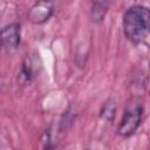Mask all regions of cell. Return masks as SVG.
I'll use <instances>...</instances> for the list:
<instances>
[{
  "instance_id": "1",
  "label": "cell",
  "mask_w": 150,
  "mask_h": 150,
  "mask_svg": "<svg viewBox=\"0 0 150 150\" xmlns=\"http://www.w3.org/2000/svg\"><path fill=\"white\" fill-rule=\"evenodd\" d=\"M150 12L148 7L136 5L130 7L123 16V32L125 38L135 43H142L149 35Z\"/></svg>"
},
{
  "instance_id": "4",
  "label": "cell",
  "mask_w": 150,
  "mask_h": 150,
  "mask_svg": "<svg viewBox=\"0 0 150 150\" xmlns=\"http://www.w3.org/2000/svg\"><path fill=\"white\" fill-rule=\"evenodd\" d=\"M54 13L53 0H36L28 12V20L34 25L45 23Z\"/></svg>"
},
{
  "instance_id": "5",
  "label": "cell",
  "mask_w": 150,
  "mask_h": 150,
  "mask_svg": "<svg viewBox=\"0 0 150 150\" xmlns=\"http://www.w3.org/2000/svg\"><path fill=\"white\" fill-rule=\"evenodd\" d=\"M40 64L38 66V59L32 56V55H26V57L22 61L20 71H19V76H18V81L21 84H27L29 82H32L39 74V69H40Z\"/></svg>"
},
{
  "instance_id": "3",
  "label": "cell",
  "mask_w": 150,
  "mask_h": 150,
  "mask_svg": "<svg viewBox=\"0 0 150 150\" xmlns=\"http://www.w3.org/2000/svg\"><path fill=\"white\" fill-rule=\"evenodd\" d=\"M20 38L21 28L19 23L13 22L5 26L0 30V50L11 52L16 49V47L20 45Z\"/></svg>"
},
{
  "instance_id": "2",
  "label": "cell",
  "mask_w": 150,
  "mask_h": 150,
  "mask_svg": "<svg viewBox=\"0 0 150 150\" xmlns=\"http://www.w3.org/2000/svg\"><path fill=\"white\" fill-rule=\"evenodd\" d=\"M143 103L139 98H131L124 109L123 117L118 125V135L122 137H129L135 134V131L141 125L143 118Z\"/></svg>"
},
{
  "instance_id": "6",
  "label": "cell",
  "mask_w": 150,
  "mask_h": 150,
  "mask_svg": "<svg viewBox=\"0 0 150 150\" xmlns=\"http://www.w3.org/2000/svg\"><path fill=\"white\" fill-rule=\"evenodd\" d=\"M116 110H117V104L112 98H109L108 101H105L101 108V118L105 120L107 122H111L115 118L116 115Z\"/></svg>"
},
{
  "instance_id": "7",
  "label": "cell",
  "mask_w": 150,
  "mask_h": 150,
  "mask_svg": "<svg viewBox=\"0 0 150 150\" xmlns=\"http://www.w3.org/2000/svg\"><path fill=\"white\" fill-rule=\"evenodd\" d=\"M107 12V6L104 5V2H95L91 8V18L94 21H102L104 18V14Z\"/></svg>"
}]
</instances>
